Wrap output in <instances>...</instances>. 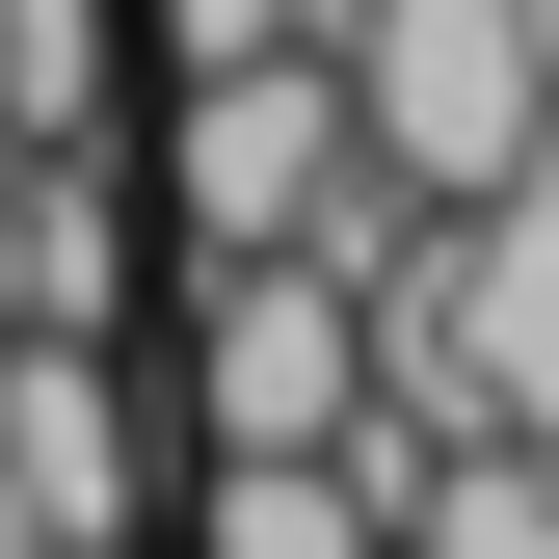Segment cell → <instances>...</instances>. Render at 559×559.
Wrapping results in <instances>:
<instances>
[{"label": "cell", "mask_w": 559, "mask_h": 559, "mask_svg": "<svg viewBox=\"0 0 559 559\" xmlns=\"http://www.w3.org/2000/svg\"><path fill=\"white\" fill-rule=\"evenodd\" d=\"M346 133H373L427 214H479V187L559 160V0H346Z\"/></svg>", "instance_id": "6da1fadb"}, {"label": "cell", "mask_w": 559, "mask_h": 559, "mask_svg": "<svg viewBox=\"0 0 559 559\" xmlns=\"http://www.w3.org/2000/svg\"><path fill=\"white\" fill-rule=\"evenodd\" d=\"M373 427V294L320 240H214L187 294V453H346Z\"/></svg>", "instance_id": "7a4b0ae2"}, {"label": "cell", "mask_w": 559, "mask_h": 559, "mask_svg": "<svg viewBox=\"0 0 559 559\" xmlns=\"http://www.w3.org/2000/svg\"><path fill=\"white\" fill-rule=\"evenodd\" d=\"M0 533H27V559H133V533H160L133 346H81V320H0Z\"/></svg>", "instance_id": "3957f363"}, {"label": "cell", "mask_w": 559, "mask_h": 559, "mask_svg": "<svg viewBox=\"0 0 559 559\" xmlns=\"http://www.w3.org/2000/svg\"><path fill=\"white\" fill-rule=\"evenodd\" d=\"M320 187H346V53H214V81L160 107L187 266H214V240H320Z\"/></svg>", "instance_id": "277c9868"}, {"label": "cell", "mask_w": 559, "mask_h": 559, "mask_svg": "<svg viewBox=\"0 0 559 559\" xmlns=\"http://www.w3.org/2000/svg\"><path fill=\"white\" fill-rule=\"evenodd\" d=\"M0 320L133 346V187H107V133H0Z\"/></svg>", "instance_id": "5b68a950"}, {"label": "cell", "mask_w": 559, "mask_h": 559, "mask_svg": "<svg viewBox=\"0 0 559 559\" xmlns=\"http://www.w3.org/2000/svg\"><path fill=\"white\" fill-rule=\"evenodd\" d=\"M187 559H400V479L373 453H214L187 479Z\"/></svg>", "instance_id": "8992f818"}, {"label": "cell", "mask_w": 559, "mask_h": 559, "mask_svg": "<svg viewBox=\"0 0 559 559\" xmlns=\"http://www.w3.org/2000/svg\"><path fill=\"white\" fill-rule=\"evenodd\" d=\"M0 133H107V0H0Z\"/></svg>", "instance_id": "52a82bcc"}, {"label": "cell", "mask_w": 559, "mask_h": 559, "mask_svg": "<svg viewBox=\"0 0 559 559\" xmlns=\"http://www.w3.org/2000/svg\"><path fill=\"white\" fill-rule=\"evenodd\" d=\"M346 27V0H160V53H187V81H214V53H320Z\"/></svg>", "instance_id": "ba28073f"}, {"label": "cell", "mask_w": 559, "mask_h": 559, "mask_svg": "<svg viewBox=\"0 0 559 559\" xmlns=\"http://www.w3.org/2000/svg\"><path fill=\"white\" fill-rule=\"evenodd\" d=\"M0 559H27V533H0Z\"/></svg>", "instance_id": "9c48e42d"}]
</instances>
